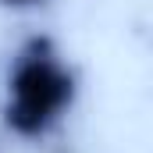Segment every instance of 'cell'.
Here are the masks:
<instances>
[{
    "instance_id": "6da1fadb",
    "label": "cell",
    "mask_w": 153,
    "mask_h": 153,
    "mask_svg": "<svg viewBox=\"0 0 153 153\" xmlns=\"http://www.w3.org/2000/svg\"><path fill=\"white\" fill-rule=\"evenodd\" d=\"M78 96V75L50 36H29L4 78V125L22 139L50 135Z\"/></svg>"
},
{
    "instance_id": "7a4b0ae2",
    "label": "cell",
    "mask_w": 153,
    "mask_h": 153,
    "mask_svg": "<svg viewBox=\"0 0 153 153\" xmlns=\"http://www.w3.org/2000/svg\"><path fill=\"white\" fill-rule=\"evenodd\" d=\"M4 7H39V4H46V0H0Z\"/></svg>"
}]
</instances>
